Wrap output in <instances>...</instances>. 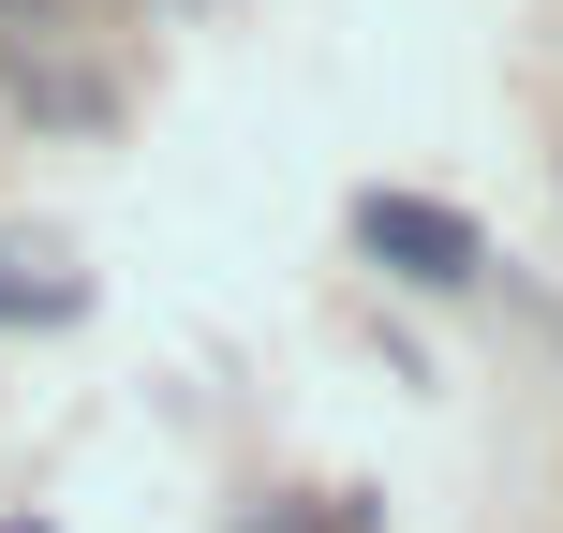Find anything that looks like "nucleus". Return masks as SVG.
<instances>
[{"mask_svg": "<svg viewBox=\"0 0 563 533\" xmlns=\"http://www.w3.org/2000/svg\"><path fill=\"white\" fill-rule=\"evenodd\" d=\"M356 237H371L400 281H475V223L430 208V193H356Z\"/></svg>", "mask_w": 563, "mask_h": 533, "instance_id": "nucleus-1", "label": "nucleus"}]
</instances>
